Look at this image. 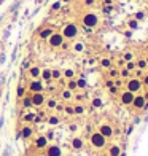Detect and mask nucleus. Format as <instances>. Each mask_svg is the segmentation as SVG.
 Segmentation results:
<instances>
[{
    "mask_svg": "<svg viewBox=\"0 0 148 156\" xmlns=\"http://www.w3.org/2000/svg\"><path fill=\"white\" fill-rule=\"evenodd\" d=\"M40 73H42V67H38V65H30L29 69H27L29 80H38Z\"/></svg>",
    "mask_w": 148,
    "mask_h": 156,
    "instance_id": "6e6552de",
    "label": "nucleus"
},
{
    "mask_svg": "<svg viewBox=\"0 0 148 156\" xmlns=\"http://www.w3.org/2000/svg\"><path fill=\"white\" fill-rule=\"evenodd\" d=\"M127 75H129V70H126V69L121 70V77H127Z\"/></svg>",
    "mask_w": 148,
    "mask_h": 156,
    "instance_id": "79ce46f5",
    "label": "nucleus"
},
{
    "mask_svg": "<svg viewBox=\"0 0 148 156\" xmlns=\"http://www.w3.org/2000/svg\"><path fill=\"white\" fill-rule=\"evenodd\" d=\"M92 107H94V108H100V107H102V100H100L99 97L92 99Z\"/></svg>",
    "mask_w": 148,
    "mask_h": 156,
    "instance_id": "473e14b6",
    "label": "nucleus"
},
{
    "mask_svg": "<svg viewBox=\"0 0 148 156\" xmlns=\"http://www.w3.org/2000/svg\"><path fill=\"white\" fill-rule=\"evenodd\" d=\"M113 0H104V5H112Z\"/></svg>",
    "mask_w": 148,
    "mask_h": 156,
    "instance_id": "de8ad7c7",
    "label": "nucleus"
},
{
    "mask_svg": "<svg viewBox=\"0 0 148 156\" xmlns=\"http://www.w3.org/2000/svg\"><path fill=\"white\" fill-rule=\"evenodd\" d=\"M126 86H127V91H131V93H139L142 89V81L139 78H131V80H127Z\"/></svg>",
    "mask_w": 148,
    "mask_h": 156,
    "instance_id": "0eeeda50",
    "label": "nucleus"
},
{
    "mask_svg": "<svg viewBox=\"0 0 148 156\" xmlns=\"http://www.w3.org/2000/svg\"><path fill=\"white\" fill-rule=\"evenodd\" d=\"M60 6H62V2H60V0H59V2H54L51 5V11H59Z\"/></svg>",
    "mask_w": 148,
    "mask_h": 156,
    "instance_id": "2f4dec72",
    "label": "nucleus"
},
{
    "mask_svg": "<svg viewBox=\"0 0 148 156\" xmlns=\"http://www.w3.org/2000/svg\"><path fill=\"white\" fill-rule=\"evenodd\" d=\"M40 80L43 81V83H51V69H48V67H45V69H42V73H40Z\"/></svg>",
    "mask_w": 148,
    "mask_h": 156,
    "instance_id": "2eb2a0df",
    "label": "nucleus"
},
{
    "mask_svg": "<svg viewBox=\"0 0 148 156\" xmlns=\"http://www.w3.org/2000/svg\"><path fill=\"white\" fill-rule=\"evenodd\" d=\"M145 102H147V99L143 96H134V100H132V104H131V105H134L135 108L142 110V108L145 107Z\"/></svg>",
    "mask_w": 148,
    "mask_h": 156,
    "instance_id": "dca6fc26",
    "label": "nucleus"
},
{
    "mask_svg": "<svg viewBox=\"0 0 148 156\" xmlns=\"http://www.w3.org/2000/svg\"><path fill=\"white\" fill-rule=\"evenodd\" d=\"M124 61H127V62L132 61V53H126V54H124Z\"/></svg>",
    "mask_w": 148,
    "mask_h": 156,
    "instance_id": "ea45409f",
    "label": "nucleus"
},
{
    "mask_svg": "<svg viewBox=\"0 0 148 156\" xmlns=\"http://www.w3.org/2000/svg\"><path fill=\"white\" fill-rule=\"evenodd\" d=\"M137 67H139V70L145 69V67H147V61H145V59H140L139 62H137Z\"/></svg>",
    "mask_w": 148,
    "mask_h": 156,
    "instance_id": "72a5a7b5",
    "label": "nucleus"
},
{
    "mask_svg": "<svg viewBox=\"0 0 148 156\" xmlns=\"http://www.w3.org/2000/svg\"><path fill=\"white\" fill-rule=\"evenodd\" d=\"M45 107L48 108V110H56V107H58V100H56L54 97H46Z\"/></svg>",
    "mask_w": 148,
    "mask_h": 156,
    "instance_id": "a211bd4d",
    "label": "nucleus"
},
{
    "mask_svg": "<svg viewBox=\"0 0 148 156\" xmlns=\"http://www.w3.org/2000/svg\"><path fill=\"white\" fill-rule=\"evenodd\" d=\"M86 86H88V83H86L85 78H78V80H76V88H80V89H85Z\"/></svg>",
    "mask_w": 148,
    "mask_h": 156,
    "instance_id": "c756f323",
    "label": "nucleus"
},
{
    "mask_svg": "<svg viewBox=\"0 0 148 156\" xmlns=\"http://www.w3.org/2000/svg\"><path fill=\"white\" fill-rule=\"evenodd\" d=\"M60 97H62L64 100H70V99H73V91H70V89H62V93H60Z\"/></svg>",
    "mask_w": 148,
    "mask_h": 156,
    "instance_id": "4be33fe9",
    "label": "nucleus"
},
{
    "mask_svg": "<svg viewBox=\"0 0 148 156\" xmlns=\"http://www.w3.org/2000/svg\"><path fill=\"white\" fill-rule=\"evenodd\" d=\"M64 111H65L67 115H75V113H73V107H70V105H67V107H64Z\"/></svg>",
    "mask_w": 148,
    "mask_h": 156,
    "instance_id": "e433bc0d",
    "label": "nucleus"
},
{
    "mask_svg": "<svg viewBox=\"0 0 148 156\" xmlns=\"http://www.w3.org/2000/svg\"><path fill=\"white\" fill-rule=\"evenodd\" d=\"M83 145H85L83 139H80V137H73L72 139V148H73V150H81Z\"/></svg>",
    "mask_w": 148,
    "mask_h": 156,
    "instance_id": "6ab92c4d",
    "label": "nucleus"
},
{
    "mask_svg": "<svg viewBox=\"0 0 148 156\" xmlns=\"http://www.w3.org/2000/svg\"><path fill=\"white\" fill-rule=\"evenodd\" d=\"M100 65H102L104 69H110V67H112V61H110L108 57H104V59H100Z\"/></svg>",
    "mask_w": 148,
    "mask_h": 156,
    "instance_id": "c85d7f7f",
    "label": "nucleus"
},
{
    "mask_svg": "<svg viewBox=\"0 0 148 156\" xmlns=\"http://www.w3.org/2000/svg\"><path fill=\"white\" fill-rule=\"evenodd\" d=\"M46 139H48V140H51V139H53V131H49L48 134H46Z\"/></svg>",
    "mask_w": 148,
    "mask_h": 156,
    "instance_id": "c03bdc74",
    "label": "nucleus"
},
{
    "mask_svg": "<svg viewBox=\"0 0 148 156\" xmlns=\"http://www.w3.org/2000/svg\"><path fill=\"white\" fill-rule=\"evenodd\" d=\"M116 75H118V70H115V69L110 70V77H116Z\"/></svg>",
    "mask_w": 148,
    "mask_h": 156,
    "instance_id": "a19ab883",
    "label": "nucleus"
},
{
    "mask_svg": "<svg viewBox=\"0 0 148 156\" xmlns=\"http://www.w3.org/2000/svg\"><path fill=\"white\" fill-rule=\"evenodd\" d=\"M60 33H62L64 40H75L76 37L80 35V27L75 24V22H67L64 24V27L60 29Z\"/></svg>",
    "mask_w": 148,
    "mask_h": 156,
    "instance_id": "f257e3e1",
    "label": "nucleus"
},
{
    "mask_svg": "<svg viewBox=\"0 0 148 156\" xmlns=\"http://www.w3.org/2000/svg\"><path fill=\"white\" fill-rule=\"evenodd\" d=\"M29 64H30V61L26 59L24 62H22V70H27V69H29Z\"/></svg>",
    "mask_w": 148,
    "mask_h": 156,
    "instance_id": "58836bf2",
    "label": "nucleus"
},
{
    "mask_svg": "<svg viewBox=\"0 0 148 156\" xmlns=\"http://www.w3.org/2000/svg\"><path fill=\"white\" fill-rule=\"evenodd\" d=\"M135 19H143V13H137V15H135Z\"/></svg>",
    "mask_w": 148,
    "mask_h": 156,
    "instance_id": "a18cd8bd",
    "label": "nucleus"
},
{
    "mask_svg": "<svg viewBox=\"0 0 148 156\" xmlns=\"http://www.w3.org/2000/svg\"><path fill=\"white\" fill-rule=\"evenodd\" d=\"M60 78H62V70H59V69H51V80L59 81Z\"/></svg>",
    "mask_w": 148,
    "mask_h": 156,
    "instance_id": "393cba45",
    "label": "nucleus"
},
{
    "mask_svg": "<svg viewBox=\"0 0 148 156\" xmlns=\"http://www.w3.org/2000/svg\"><path fill=\"white\" fill-rule=\"evenodd\" d=\"M48 142H49V140L46 139V135H38V137L35 139V143H33V145H35L37 150H45V148L49 145Z\"/></svg>",
    "mask_w": 148,
    "mask_h": 156,
    "instance_id": "9d476101",
    "label": "nucleus"
},
{
    "mask_svg": "<svg viewBox=\"0 0 148 156\" xmlns=\"http://www.w3.org/2000/svg\"><path fill=\"white\" fill-rule=\"evenodd\" d=\"M143 81H145V84H148V77H145V80H143Z\"/></svg>",
    "mask_w": 148,
    "mask_h": 156,
    "instance_id": "8fccbe9b",
    "label": "nucleus"
},
{
    "mask_svg": "<svg viewBox=\"0 0 148 156\" xmlns=\"http://www.w3.org/2000/svg\"><path fill=\"white\" fill-rule=\"evenodd\" d=\"M137 26H139V24H137V21H135V19L129 21V27H131V29H137Z\"/></svg>",
    "mask_w": 148,
    "mask_h": 156,
    "instance_id": "4c0bfd02",
    "label": "nucleus"
},
{
    "mask_svg": "<svg viewBox=\"0 0 148 156\" xmlns=\"http://www.w3.org/2000/svg\"><path fill=\"white\" fill-rule=\"evenodd\" d=\"M69 129H70V131H76V124H70Z\"/></svg>",
    "mask_w": 148,
    "mask_h": 156,
    "instance_id": "49530a36",
    "label": "nucleus"
},
{
    "mask_svg": "<svg viewBox=\"0 0 148 156\" xmlns=\"http://www.w3.org/2000/svg\"><path fill=\"white\" fill-rule=\"evenodd\" d=\"M26 94H27V88H26L24 84H18V86H16V97H18V99H22Z\"/></svg>",
    "mask_w": 148,
    "mask_h": 156,
    "instance_id": "aec40b11",
    "label": "nucleus"
},
{
    "mask_svg": "<svg viewBox=\"0 0 148 156\" xmlns=\"http://www.w3.org/2000/svg\"><path fill=\"white\" fill-rule=\"evenodd\" d=\"M21 105H22V108H24V110H29V108H32V99H30V94H29V93L21 99Z\"/></svg>",
    "mask_w": 148,
    "mask_h": 156,
    "instance_id": "f3484780",
    "label": "nucleus"
},
{
    "mask_svg": "<svg viewBox=\"0 0 148 156\" xmlns=\"http://www.w3.org/2000/svg\"><path fill=\"white\" fill-rule=\"evenodd\" d=\"M33 135V127L32 126H24L22 127L21 131H19V134H18V137H21V139H26V140H27V139H30Z\"/></svg>",
    "mask_w": 148,
    "mask_h": 156,
    "instance_id": "ddd939ff",
    "label": "nucleus"
},
{
    "mask_svg": "<svg viewBox=\"0 0 148 156\" xmlns=\"http://www.w3.org/2000/svg\"><path fill=\"white\" fill-rule=\"evenodd\" d=\"M81 24L83 27H88V29H94L99 24V16L92 11H86L85 15L81 16Z\"/></svg>",
    "mask_w": 148,
    "mask_h": 156,
    "instance_id": "f03ea898",
    "label": "nucleus"
},
{
    "mask_svg": "<svg viewBox=\"0 0 148 156\" xmlns=\"http://www.w3.org/2000/svg\"><path fill=\"white\" fill-rule=\"evenodd\" d=\"M67 89H70V91H75V89H78L76 88V80L75 78H72V80H67Z\"/></svg>",
    "mask_w": 148,
    "mask_h": 156,
    "instance_id": "cd10ccee",
    "label": "nucleus"
},
{
    "mask_svg": "<svg viewBox=\"0 0 148 156\" xmlns=\"http://www.w3.org/2000/svg\"><path fill=\"white\" fill-rule=\"evenodd\" d=\"M73 113L75 115H83L85 113V107H83V105H75V107H73Z\"/></svg>",
    "mask_w": 148,
    "mask_h": 156,
    "instance_id": "7c9ffc66",
    "label": "nucleus"
},
{
    "mask_svg": "<svg viewBox=\"0 0 148 156\" xmlns=\"http://www.w3.org/2000/svg\"><path fill=\"white\" fill-rule=\"evenodd\" d=\"M134 69H135V64H134L132 61H129V62L126 64V70H129V72H131V70H134Z\"/></svg>",
    "mask_w": 148,
    "mask_h": 156,
    "instance_id": "c9c22d12",
    "label": "nucleus"
},
{
    "mask_svg": "<svg viewBox=\"0 0 148 156\" xmlns=\"http://www.w3.org/2000/svg\"><path fill=\"white\" fill-rule=\"evenodd\" d=\"M45 155L46 156H62V150L59 145H48L45 148Z\"/></svg>",
    "mask_w": 148,
    "mask_h": 156,
    "instance_id": "1a4fd4ad",
    "label": "nucleus"
},
{
    "mask_svg": "<svg viewBox=\"0 0 148 156\" xmlns=\"http://www.w3.org/2000/svg\"><path fill=\"white\" fill-rule=\"evenodd\" d=\"M27 93L29 94H35V93H45V83H43L42 80H29V83H27Z\"/></svg>",
    "mask_w": 148,
    "mask_h": 156,
    "instance_id": "7ed1b4c3",
    "label": "nucleus"
},
{
    "mask_svg": "<svg viewBox=\"0 0 148 156\" xmlns=\"http://www.w3.org/2000/svg\"><path fill=\"white\" fill-rule=\"evenodd\" d=\"M108 155L110 156H120L121 155V148L118 147V145H112L108 150Z\"/></svg>",
    "mask_w": 148,
    "mask_h": 156,
    "instance_id": "bb28decb",
    "label": "nucleus"
},
{
    "mask_svg": "<svg viewBox=\"0 0 148 156\" xmlns=\"http://www.w3.org/2000/svg\"><path fill=\"white\" fill-rule=\"evenodd\" d=\"M46 42H48V46H49V48H60V45H62L65 40H64L62 33H60V32H56V30H54V32H53V35L49 37Z\"/></svg>",
    "mask_w": 148,
    "mask_h": 156,
    "instance_id": "39448f33",
    "label": "nucleus"
},
{
    "mask_svg": "<svg viewBox=\"0 0 148 156\" xmlns=\"http://www.w3.org/2000/svg\"><path fill=\"white\" fill-rule=\"evenodd\" d=\"M62 77L65 78V80H72V78H75V70H73V69L62 70Z\"/></svg>",
    "mask_w": 148,
    "mask_h": 156,
    "instance_id": "5701e85b",
    "label": "nucleus"
},
{
    "mask_svg": "<svg viewBox=\"0 0 148 156\" xmlns=\"http://www.w3.org/2000/svg\"><path fill=\"white\" fill-rule=\"evenodd\" d=\"M60 48H62V49H69V43H67V42H64L62 45H60Z\"/></svg>",
    "mask_w": 148,
    "mask_h": 156,
    "instance_id": "37998d69",
    "label": "nucleus"
},
{
    "mask_svg": "<svg viewBox=\"0 0 148 156\" xmlns=\"http://www.w3.org/2000/svg\"><path fill=\"white\" fill-rule=\"evenodd\" d=\"M30 99H32V107H35V108H42V107H45L46 94H45V93H35V94H30Z\"/></svg>",
    "mask_w": 148,
    "mask_h": 156,
    "instance_id": "423d86ee",
    "label": "nucleus"
},
{
    "mask_svg": "<svg viewBox=\"0 0 148 156\" xmlns=\"http://www.w3.org/2000/svg\"><path fill=\"white\" fill-rule=\"evenodd\" d=\"M96 2L97 0H83V5L85 6H92V5H96Z\"/></svg>",
    "mask_w": 148,
    "mask_h": 156,
    "instance_id": "f704fd0d",
    "label": "nucleus"
},
{
    "mask_svg": "<svg viewBox=\"0 0 148 156\" xmlns=\"http://www.w3.org/2000/svg\"><path fill=\"white\" fill-rule=\"evenodd\" d=\"M60 2H62V3H70L72 0H60Z\"/></svg>",
    "mask_w": 148,
    "mask_h": 156,
    "instance_id": "09e8293b",
    "label": "nucleus"
},
{
    "mask_svg": "<svg viewBox=\"0 0 148 156\" xmlns=\"http://www.w3.org/2000/svg\"><path fill=\"white\" fill-rule=\"evenodd\" d=\"M48 124L49 126H58V124L60 123V118L59 116H56V115H51V116H48Z\"/></svg>",
    "mask_w": 148,
    "mask_h": 156,
    "instance_id": "a878e982",
    "label": "nucleus"
},
{
    "mask_svg": "<svg viewBox=\"0 0 148 156\" xmlns=\"http://www.w3.org/2000/svg\"><path fill=\"white\" fill-rule=\"evenodd\" d=\"M97 132H100L105 139H108V137H112V135H113V127L110 126V124H100Z\"/></svg>",
    "mask_w": 148,
    "mask_h": 156,
    "instance_id": "f8f14e48",
    "label": "nucleus"
},
{
    "mask_svg": "<svg viewBox=\"0 0 148 156\" xmlns=\"http://www.w3.org/2000/svg\"><path fill=\"white\" fill-rule=\"evenodd\" d=\"M53 32H54V29H53V27H49V26H46V27H43V29L38 32V37H40L42 40H48L49 37L53 35Z\"/></svg>",
    "mask_w": 148,
    "mask_h": 156,
    "instance_id": "4468645a",
    "label": "nucleus"
},
{
    "mask_svg": "<svg viewBox=\"0 0 148 156\" xmlns=\"http://www.w3.org/2000/svg\"><path fill=\"white\" fill-rule=\"evenodd\" d=\"M35 116H37V113H33V111H27V113L22 116V121H24V123H33Z\"/></svg>",
    "mask_w": 148,
    "mask_h": 156,
    "instance_id": "412c9836",
    "label": "nucleus"
},
{
    "mask_svg": "<svg viewBox=\"0 0 148 156\" xmlns=\"http://www.w3.org/2000/svg\"><path fill=\"white\" fill-rule=\"evenodd\" d=\"M89 142H91V145H92L94 148H104L105 143H107V139L104 137L100 132H94V134H91Z\"/></svg>",
    "mask_w": 148,
    "mask_h": 156,
    "instance_id": "20e7f679",
    "label": "nucleus"
},
{
    "mask_svg": "<svg viewBox=\"0 0 148 156\" xmlns=\"http://www.w3.org/2000/svg\"><path fill=\"white\" fill-rule=\"evenodd\" d=\"M120 99H121V104H123V105H131V104H132V100H134V93H131V91L126 89L124 93H121Z\"/></svg>",
    "mask_w": 148,
    "mask_h": 156,
    "instance_id": "9b49d317",
    "label": "nucleus"
},
{
    "mask_svg": "<svg viewBox=\"0 0 148 156\" xmlns=\"http://www.w3.org/2000/svg\"><path fill=\"white\" fill-rule=\"evenodd\" d=\"M72 48H73V51H75V53H83V51H85V43H83V42H75L72 45Z\"/></svg>",
    "mask_w": 148,
    "mask_h": 156,
    "instance_id": "b1692460",
    "label": "nucleus"
}]
</instances>
